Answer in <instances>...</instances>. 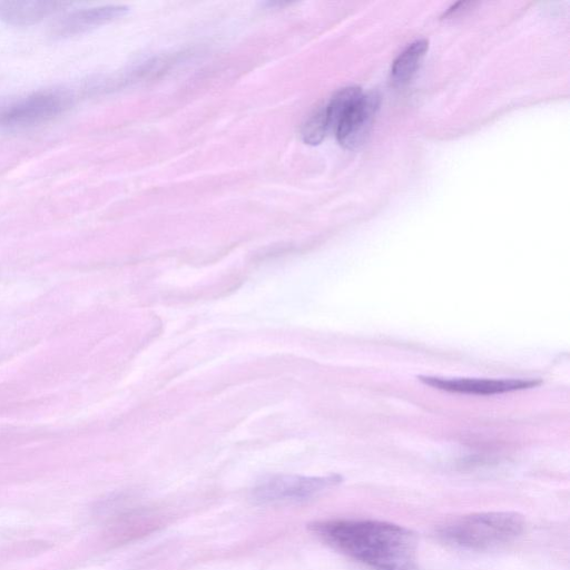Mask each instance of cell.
Returning <instances> with one entry per match:
<instances>
[{
    "instance_id": "1",
    "label": "cell",
    "mask_w": 570,
    "mask_h": 570,
    "mask_svg": "<svg viewBox=\"0 0 570 570\" xmlns=\"http://www.w3.org/2000/svg\"><path fill=\"white\" fill-rule=\"evenodd\" d=\"M311 532L373 570H419L417 540L409 529L379 520H323Z\"/></svg>"
},
{
    "instance_id": "2",
    "label": "cell",
    "mask_w": 570,
    "mask_h": 570,
    "mask_svg": "<svg viewBox=\"0 0 570 570\" xmlns=\"http://www.w3.org/2000/svg\"><path fill=\"white\" fill-rule=\"evenodd\" d=\"M525 530V518L513 511H494L460 517L439 529L444 542L484 552L514 542Z\"/></svg>"
},
{
    "instance_id": "3",
    "label": "cell",
    "mask_w": 570,
    "mask_h": 570,
    "mask_svg": "<svg viewBox=\"0 0 570 570\" xmlns=\"http://www.w3.org/2000/svg\"><path fill=\"white\" fill-rule=\"evenodd\" d=\"M341 483L338 475L306 477L274 475L263 478L253 490V497L261 504L298 503L314 498Z\"/></svg>"
},
{
    "instance_id": "4",
    "label": "cell",
    "mask_w": 570,
    "mask_h": 570,
    "mask_svg": "<svg viewBox=\"0 0 570 570\" xmlns=\"http://www.w3.org/2000/svg\"><path fill=\"white\" fill-rule=\"evenodd\" d=\"M71 104V96L62 91H43L19 100L0 104V126L27 127L54 119Z\"/></svg>"
},
{
    "instance_id": "5",
    "label": "cell",
    "mask_w": 570,
    "mask_h": 570,
    "mask_svg": "<svg viewBox=\"0 0 570 570\" xmlns=\"http://www.w3.org/2000/svg\"><path fill=\"white\" fill-rule=\"evenodd\" d=\"M379 108V96L369 93L359 98L339 123L336 133L347 150H357L366 142Z\"/></svg>"
},
{
    "instance_id": "6",
    "label": "cell",
    "mask_w": 570,
    "mask_h": 570,
    "mask_svg": "<svg viewBox=\"0 0 570 570\" xmlns=\"http://www.w3.org/2000/svg\"><path fill=\"white\" fill-rule=\"evenodd\" d=\"M419 379L426 385L436 389L481 396L498 395V393L534 388L540 383V381L536 380L522 379H445L437 377H420Z\"/></svg>"
},
{
    "instance_id": "7",
    "label": "cell",
    "mask_w": 570,
    "mask_h": 570,
    "mask_svg": "<svg viewBox=\"0 0 570 570\" xmlns=\"http://www.w3.org/2000/svg\"><path fill=\"white\" fill-rule=\"evenodd\" d=\"M126 12L125 6L116 5L77 9L58 19L53 26V35L66 38L84 34L91 29L115 21L124 16Z\"/></svg>"
},
{
    "instance_id": "8",
    "label": "cell",
    "mask_w": 570,
    "mask_h": 570,
    "mask_svg": "<svg viewBox=\"0 0 570 570\" xmlns=\"http://www.w3.org/2000/svg\"><path fill=\"white\" fill-rule=\"evenodd\" d=\"M70 6L71 3L53 0H6L0 2V21L12 26H32Z\"/></svg>"
},
{
    "instance_id": "9",
    "label": "cell",
    "mask_w": 570,
    "mask_h": 570,
    "mask_svg": "<svg viewBox=\"0 0 570 570\" xmlns=\"http://www.w3.org/2000/svg\"><path fill=\"white\" fill-rule=\"evenodd\" d=\"M428 51L425 39L409 45L392 65L391 77L393 83L405 85L418 70V67Z\"/></svg>"
},
{
    "instance_id": "10",
    "label": "cell",
    "mask_w": 570,
    "mask_h": 570,
    "mask_svg": "<svg viewBox=\"0 0 570 570\" xmlns=\"http://www.w3.org/2000/svg\"><path fill=\"white\" fill-rule=\"evenodd\" d=\"M361 96L362 92L359 87L343 88V90L333 96L331 102L326 107L329 132H336L343 117H345L350 108L359 101Z\"/></svg>"
},
{
    "instance_id": "11",
    "label": "cell",
    "mask_w": 570,
    "mask_h": 570,
    "mask_svg": "<svg viewBox=\"0 0 570 570\" xmlns=\"http://www.w3.org/2000/svg\"><path fill=\"white\" fill-rule=\"evenodd\" d=\"M328 130L326 107L314 112L303 125V141L310 145H318L326 137Z\"/></svg>"
}]
</instances>
